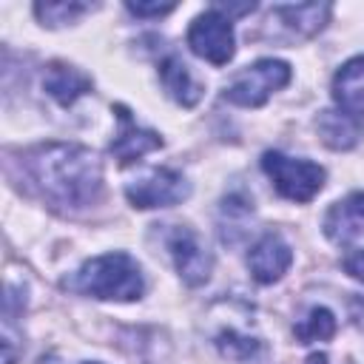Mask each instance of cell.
Returning <instances> with one entry per match:
<instances>
[{
  "instance_id": "cell-1",
  "label": "cell",
  "mask_w": 364,
  "mask_h": 364,
  "mask_svg": "<svg viewBox=\"0 0 364 364\" xmlns=\"http://www.w3.org/2000/svg\"><path fill=\"white\" fill-rule=\"evenodd\" d=\"M23 165L43 196L60 208L80 210L102 196V162L77 142H46L26 151Z\"/></svg>"
},
{
  "instance_id": "cell-2",
  "label": "cell",
  "mask_w": 364,
  "mask_h": 364,
  "mask_svg": "<svg viewBox=\"0 0 364 364\" xmlns=\"http://www.w3.org/2000/svg\"><path fill=\"white\" fill-rule=\"evenodd\" d=\"M65 287L82 296L105 299V301H134L145 293L142 267L128 253H102L82 262L68 279Z\"/></svg>"
},
{
  "instance_id": "cell-3",
  "label": "cell",
  "mask_w": 364,
  "mask_h": 364,
  "mask_svg": "<svg viewBox=\"0 0 364 364\" xmlns=\"http://www.w3.org/2000/svg\"><path fill=\"white\" fill-rule=\"evenodd\" d=\"M262 168L270 176L273 188L290 202H310L324 188V168L310 159H293L279 151H267L262 156Z\"/></svg>"
},
{
  "instance_id": "cell-4",
  "label": "cell",
  "mask_w": 364,
  "mask_h": 364,
  "mask_svg": "<svg viewBox=\"0 0 364 364\" xmlns=\"http://www.w3.org/2000/svg\"><path fill=\"white\" fill-rule=\"evenodd\" d=\"M287 82H290V65L284 60H273V57L256 60L225 88V100L242 108H259L270 100V94L284 88Z\"/></svg>"
},
{
  "instance_id": "cell-5",
  "label": "cell",
  "mask_w": 364,
  "mask_h": 364,
  "mask_svg": "<svg viewBox=\"0 0 364 364\" xmlns=\"http://www.w3.org/2000/svg\"><path fill=\"white\" fill-rule=\"evenodd\" d=\"M188 46L196 57H202L213 65H225L236 54L233 23L219 9H208L199 17H193V23L188 28Z\"/></svg>"
},
{
  "instance_id": "cell-6",
  "label": "cell",
  "mask_w": 364,
  "mask_h": 364,
  "mask_svg": "<svg viewBox=\"0 0 364 364\" xmlns=\"http://www.w3.org/2000/svg\"><path fill=\"white\" fill-rule=\"evenodd\" d=\"M188 193H191L188 179L173 168H151L148 173H142L125 185L128 202L139 210L176 205L182 199H188Z\"/></svg>"
},
{
  "instance_id": "cell-7",
  "label": "cell",
  "mask_w": 364,
  "mask_h": 364,
  "mask_svg": "<svg viewBox=\"0 0 364 364\" xmlns=\"http://www.w3.org/2000/svg\"><path fill=\"white\" fill-rule=\"evenodd\" d=\"M168 250H171L173 267H176V273H179V279L185 284L196 287V284H202V282L210 279L213 259H210V250L199 239L196 230H191L188 225L173 228L171 236H168Z\"/></svg>"
},
{
  "instance_id": "cell-8",
  "label": "cell",
  "mask_w": 364,
  "mask_h": 364,
  "mask_svg": "<svg viewBox=\"0 0 364 364\" xmlns=\"http://www.w3.org/2000/svg\"><path fill=\"white\" fill-rule=\"evenodd\" d=\"M293 262V250L290 245L279 236V233H264L247 253V267H250V276L259 282V284H273L279 282L287 267Z\"/></svg>"
},
{
  "instance_id": "cell-9",
  "label": "cell",
  "mask_w": 364,
  "mask_h": 364,
  "mask_svg": "<svg viewBox=\"0 0 364 364\" xmlns=\"http://www.w3.org/2000/svg\"><path fill=\"white\" fill-rule=\"evenodd\" d=\"M316 131L321 136V142L333 151H347L358 142L361 131H364V117L358 114H347L341 108H327L316 117Z\"/></svg>"
},
{
  "instance_id": "cell-10",
  "label": "cell",
  "mask_w": 364,
  "mask_h": 364,
  "mask_svg": "<svg viewBox=\"0 0 364 364\" xmlns=\"http://www.w3.org/2000/svg\"><path fill=\"white\" fill-rule=\"evenodd\" d=\"M336 108L364 117V54L350 57L333 77Z\"/></svg>"
},
{
  "instance_id": "cell-11",
  "label": "cell",
  "mask_w": 364,
  "mask_h": 364,
  "mask_svg": "<svg viewBox=\"0 0 364 364\" xmlns=\"http://www.w3.org/2000/svg\"><path fill=\"white\" fill-rule=\"evenodd\" d=\"M119 122H122V131L114 136V142H111V154H114L122 165L136 162V159H142L145 154L162 148V136H159L156 131H148V128L134 125L131 117H128L122 108H119Z\"/></svg>"
},
{
  "instance_id": "cell-12",
  "label": "cell",
  "mask_w": 364,
  "mask_h": 364,
  "mask_svg": "<svg viewBox=\"0 0 364 364\" xmlns=\"http://www.w3.org/2000/svg\"><path fill=\"white\" fill-rule=\"evenodd\" d=\"M43 85L48 91V97H54L60 105H71L77 97L88 94L91 91V77L82 74L77 65H68V63H51L46 68V77H43Z\"/></svg>"
},
{
  "instance_id": "cell-13",
  "label": "cell",
  "mask_w": 364,
  "mask_h": 364,
  "mask_svg": "<svg viewBox=\"0 0 364 364\" xmlns=\"http://www.w3.org/2000/svg\"><path fill=\"white\" fill-rule=\"evenodd\" d=\"M159 80L165 85V91L185 108L196 105L199 97H202V85L193 80L191 68L176 57V54H168L162 63H159Z\"/></svg>"
},
{
  "instance_id": "cell-14",
  "label": "cell",
  "mask_w": 364,
  "mask_h": 364,
  "mask_svg": "<svg viewBox=\"0 0 364 364\" xmlns=\"http://www.w3.org/2000/svg\"><path fill=\"white\" fill-rule=\"evenodd\" d=\"M273 17H279L287 28H293L301 37H310L316 31L324 28L327 17H330V6L327 3H299V6H276Z\"/></svg>"
},
{
  "instance_id": "cell-15",
  "label": "cell",
  "mask_w": 364,
  "mask_h": 364,
  "mask_svg": "<svg viewBox=\"0 0 364 364\" xmlns=\"http://www.w3.org/2000/svg\"><path fill=\"white\" fill-rule=\"evenodd\" d=\"M94 6L91 3H77V0H48V3H37L34 6V14L43 26L48 28H57V26H68V23H77L82 14H88Z\"/></svg>"
},
{
  "instance_id": "cell-16",
  "label": "cell",
  "mask_w": 364,
  "mask_h": 364,
  "mask_svg": "<svg viewBox=\"0 0 364 364\" xmlns=\"http://www.w3.org/2000/svg\"><path fill=\"white\" fill-rule=\"evenodd\" d=\"M336 333V316L327 307H313L299 324H296V338L301 344H313V341H327Z\"/></svg>"
},
{
  "instance_id": "cell-17",
  "label": "cell",
  "mask_w": 364,
  "mask_h": 364,
  "mask_svg": "<svg viewBox=\"0 0 364 364\" xmlns=\"http://www.w3.org/2000/svg\"><path fill=\"white\" fill-rule=\"evenodd\" d=\"M216 347L222 355L228 358H236V361H245V358H253L259 353V341L236 327H228V330H219L216 333Z\"/></svg>"
},
{
  "instance_id": "cell-18",
  "label": "cell",
  "mask_w": 364,
  "mask_h": 364,
  "mask_svg": "<svg viewBox=\"0 0 364 364\" xmlns=\"http://www.w3.org/2000/svg\"><path fill=\"white\" fill-rule=\"evenodd\" d=\"M173 9H176L173 3H128V11L136 17H162Z\"/></svg>"
},
{
  "instance_id": "cell-19",
  "label": "cell",
  "mask_w": 364,
  "mask_h": 364,
  "mask_svg": "<svg viewBox=\"0 0 364 364\" xmlns=\"http://www.w3.org/2000/svg\"><path fill=\"white\" fill-rule=\"evenodd\" d=\"M344 270H347L353 279L364 282V250H355V253H350V256L344 259Z\"/></svg>"
},
{
  "instance_id": "cell-20",
  "label": "cell",
  "mask_w": 364,
  "mask_h": 364,
  "mask_svg": "<svg viewBox=\"0 0 364 364\" xmlns=\"http://www.w3.org/2000/svg\"><path fill=\"white\" fill-rule=\"evenodd\" d=\"M344 208H347L350 213H355V216H364V193H353Z\"/></svg>"
},
{
  "instance_id": "cell-21",
  "label": "cell",
  "mask_w": 364,
  "mask_h": 364,
  "mask_svg": "<svg viewBox=\"0 0 364 364\" xmlns=\"http://www.w3.org/2000/svg\"><path fill=\"white\" fill-rule=\"evenodd\" d=\"M91 364H97V361H91Z\"/></svg>"
}]
</instances>
